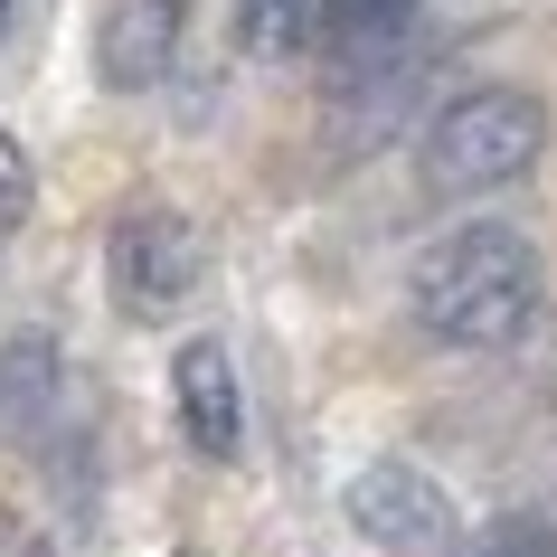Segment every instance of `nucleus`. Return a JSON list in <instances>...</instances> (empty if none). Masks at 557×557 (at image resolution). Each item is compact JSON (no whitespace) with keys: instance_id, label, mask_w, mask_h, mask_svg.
<instances>
[{"instance_id":"9b49d317","label":"nucleus","mask_w":557,"mask_h":557,"mask_svg":"<svg viewBox=\"0 0 557 557\" xmlns=\"http://www.w3.org/2000/svg\"><path fill=\"white\" fill-rule=\"evenodd\" d=\"M463 557H557V520H539V510H500V520H482L463 539Z\"/></svg>"},{"instance_id":"39448f33","label":"nucleus","mask_w":557,"mask_h":557,"mask_svg":"<svg viewBox=\"0 0 557 557\" xmlns=\"http://www.w3.org/2000/svg\"><path fill=\"white\" fill-rule=\"evenodd\" d=\"M416 95V48H379V58H341L331 66V143L341 151H369L397 133Z\"/></svg>"},{"instance_id":"6e6552de","label":"nucleus","mask_w":557,"mask_h":557,"mask_svg":"<svg viewBox=\"0 0 557 557\" xmlns=\"http://www.w3.org/2000/svg\"><path fill=\"white\" fill-rule=\"evenodd\" d=\"M58 407H66V350L48 331H10V350H0V435L38 444L58 425Z\"/></svg>"},{"instance_id":"9d476101","label":"nucleus","mask_w":557,"mask_h":557,"mask_svg":"<svg viewBox=\"0 0 557 557\" xmlns=\"http://www.w3.org/2000/svg\"><path fill=\"white\" fill-rule=\"evenodd\" d=\"M246 10V48L256 58H302L322 38V0H236Z\"/></svg>"},{"instance_id":"f8f14e48","label":"nucleus","mask_w":557,"mask_h":557,"mask_svg":"<svg viewBox=\"0 0 557 557\" xmlns=\"http://www.w3.org/2000/svg\"><path fill=\"white\" fill-rule=\"evenodd\" d=\"M20 218H29V151L0 133V236L20 227Z\"/></svg>"},{"instance_id":"ddd939ff","label":"nucleus","mask_w":557,"mask_h":557,"mask_svg":"<svg viewBox=\"0 0 557 557\" xmlns=\"http://www.w3.org/2000/svg\"><path fill=\"white\" fill-rule=\"evenodd\" d=\"M10 557H48V539H20V548H10Z\"/></svg>"},{"instance_id":"1a4fd4ad","label":"nucleus","mask_w":557,"mask_h":557,"mask_svg":"<svg viewBox=\"0 0 557 557\" xmlns=\"http://www.w3.org/2000/svg\"><path fill=\"white\" fill-rule=\"evenodd\" d=\"M322 29L341 58H379V48H407L416 0H322Z\"/></svg>"},{"instance_id":"423d86ee","label":"nucleus","mask_w":557,"mask_h":557,"mask_svg":"<svg viewBox=\"0 0 557 557\" xmlns=\"http://www.w3.org/2000/svg\"><path fill=\"white\" fill-rule=\"evenodd\" d=\"M180 0H114L104 10V29H95V76L114 95H143V86H161L180 66Z\"/></svg>"},{"instance_id":"20e7f679","label":"nucleus","mask_w":557,"mask_h":557,"mask_svg":"<svg viewBox=\"0 0 557 557\" xmlns=\"http://www.w3.org/2000/svg\"><path fill=\"white\" fill-rule=\"evenodd\" d=\"M350 529L369 539V548L387 557H444L463 529H454V500H444L435 472H416V463H369L350 482Z\"/></svg>"},{"instance_id":"f257e3e1","label":"nucleus","mask_w":557,"mask_h":557,"mask_svg":"<svg viewBox=\"0 0 557 557\" xmlns=\"http://www.w3.org/2000/svg\"><path fill=\"white\" fill-rule=\"evenodd\" d=\"M539 246L520 227H500V218H472V227L435 236L407 274V302L416 322L454 341V350H510L529 322H539Z\"/></svg>"},{"instance_id":"0eeeda50","label":"nucleus","mask_w":557,"mask_h":557,"mask_svg":"<svg viewBox=\"0 0 557 557\" xmlns=\"http://www.w3.org/2000/svg\"><path fill=\"white\" fill-rule=\"evenodd\" d=\"M171 407H180V435L199 444L208 463H227L246 444V397H236V359L218 341H189L171 359Z\"/></svg>"},{"instance_id":"7ed1b4c3","label":"nucleus","mask_w":557,"mask_h":557,"mask_svg":"<svg viewBox=\"0 0 557 557\" xmlns=\"http://www.w3.org/2000/svg\"><path fill=\"white\" fill-rule=\"evenodd\" d=\"M104 274H114V302L133 322L189 312V294H199V274H208L199 218H180V208H133L114 227V246H104Z\"/></svg>"},{"instance_id":"f03ea898","label":"nucleus","mask_w":557,"mask_h":557,"mask_svg":"<svg viewBox=\"0 0 557 557\" xmlns=\"http://www.w3.org/2000/svg\"><path fill=\"white\" fill-rule=\"evenodd\" d=\"M539 151H548V104L539 95L529 86H472L425 123L416 161H425V189L435 199H482V189L529 180Z\"/></svg>"}]
</instances>
